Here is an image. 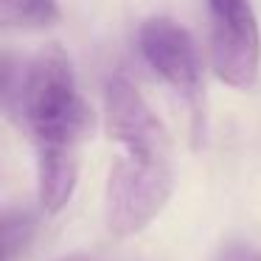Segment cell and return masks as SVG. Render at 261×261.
I'll return each mask as SVG.
<instances>
[{
    "label": "cell",
    "instance_id": "obj_3",
    "mask_svg": "<svg viewBox=\"0 0 261 261\" xmlns=\"http://www.w3.org/2000/svg\"><path fill=\"white\" fill-rule=\"evenodd\" d=\"M138 51L143 62L182 98L191 118L194 146L205 141L208 104H205V76L197 42L191 31L171 17H149L138 29Z\"/></svg>",
    "mask_w": 261,
    "mask_h": 261
},
{
    "label": "cell",
    "instance_id": "obj_8",
    "mask_svg": "<svg viewBox=\"0 0 261 261\" xmlns=\"http://www.w3.org/2000/svg\"><path fill=\"white\" fill-rule=\"evenodd\" d=\"M214 261H261V250L247 242H227L219 247Z\"/></svg>",
    "mask_w": 261,
    "mask_h": 261
},
{
    "label": "cell",
    "instance_id": "obj_9",
    "mask_svg": "<svg viewBox=\"0 0 261 261\" xmlns=\"http://www.w3.org/2000/svg\"><path fill=\"white\" fill-rule=\"evenodd\" d=\"M59 261H90V258H85V255H65V258H59Z\"/></svg>",
    "mask_w": 261,
    "mask_h": 261
},
{
    "label": "cell",
    "instance_id": "obj_7",
    "mask_svg": "<svg viewBox=\"0 0 261 261\" xmlns=\"http://www.w3.org/2000/svg\"><path fill=\"white\" fill-rule=\"evenodd\" d=\"M34 227H37V219L34 214L29 211H12L9 208L3 214V258L6 261H14L25 247H29L31 236H34Z\"/></svg>",
    "mask_w": 261,
    "mask_h": 261
},
{
    "label": "cell",
    "instance_id": "obj_6",
    "mask_svg": "<svg viewBox=\"0 0 261 261\" xmlns=\"http://www.w3.org/2000/svg\"><path fill=\"white\" fill-rule=\"evenodd\" d=\"M59 20V0H0V25L9 31H42Z\"/></svg>",
    "mask_w": 261,
    "mask_h": 261
},
{
    "label": "cell",
    "instance_id": "obj_2",
    "mask_svg": "<svg viewBox=\"0 0 261 261\" xmlns=\"http://www.w3.org/2000/svg\"><path fill=\"white\" fill-rule=\"evenodd\" d=\"M174 191L171 149L126 146L110 166L104 182V222L118 239L149 227Z\"/></svg>",
    "mask_w": 261,
    "mask_h": 261
},
{
    "label": "cell",
    "instance_id": "obj_4",
    "mask_svg": "<svg viewBox=\"0 0 261 261\" xmlns=\"http://www.w3.org/2000/svg\"><path fill=\"white\" fill-rule=\"evenodd\" d=\"M205 6L216 79L236 90H250L261 73V29L250 0H205Z\"/></svg>",
    "mask_w": 261,
    "mask_h": 261
},
{
    "label": "cell",
    "instance_id": "obj_1",
    "mask_svg": "<svg viewBox=\"0 0 261 261\" xmlns=\"http://www.w3.org/2000/svg\"><path fill=\"white\" fill-rule=\"evenodd\" d=\"M3 110L34 143L40 208L59 214L76 191L82 143L96 124L70 57L59 45H48L25 62L6 57Z\"/></svg>",
    "mask_w": 261,
    "mask_h": 261
},
{
    "label": "cell",
    "instance_id": "obj_5",
    "mask_svg": "<svg viewBox=\"0 0 261 261\" xmlns=\"http://www.w3.org/2000/svg\"><path fill=\"white\" fill-rule=\"evenodd\" d=\"M104 129L115 146L171 149V138L149 101L124 73H113L104 82Z\"/></svg>",
    "mask_w": 261,
    "mask_h": 261
}]
</instances>
